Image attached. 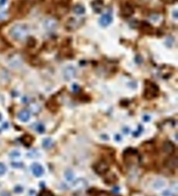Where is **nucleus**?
I'll list each match as a JSON object with an SVG mask.
<instances>
[{
	"instance_id": "nucleus-22",
	"label": "nucleus",
	"mask_w": 178,
	"mask_h": 196,
	"mask_svg": "<svg viewBox=\"0 0 178 196\" xmlns=\"http://www.w3.org/2000/svg\"><path fill=\"white\" fill-rule=\"evenodd\" d=\"M28 156L31 157V158H35V157H37L38 153L36 151H35V150H33V151H31L28 153Z\"/></svg>"
},
{
	"instance_id": "nucleus-23",
	"label": "nucleus",
	"mask_w": 178,
	"mask_h": 196,
	"mask_svg": "<svg viewBox=\"0 0 178 196\" xmlns=\"http://www.w3.org/2000/svg\"><path fill=\"white\" fill-rule=\"evenodd\" d=\"M163 196H172V193H171V192L169 190H166L164 191V192H163L162 194Z\"/></svg>"
},
{
	"instance_id": "nucleus-29",
	"label": "nucleus",
	"mask_w": 178,
	"mask_h": 196,
	"mask_svg": "<svg viewBox=\"0 0 178 196\" xmlns=\"http://www.w3.org/2000/svg\"><path fill=\"white\" fill-rule=\"evenodd\" d=\"M124 131H125V133H126V134H127V132H128V129H127V128H125V129H124ZM124 130H123V131H124Z\"/></svg>"
},
{
	"instance_id": "nucleus-6",
	"label": "nucleus",
	"mask_w": 178,
	"mask_h": 196,
	"mask_svg": "<svg viewBox=\"0 0 178 196\" xmlns=\"http://www.w3.org/2000/svg\"><path fill=\"white\" fill-rule=\"evenodd\" d=\"M94 169H95V170L97 171L98 173L102 174V173H106V172L109 169V165H108L107 163L102 161V162H100V163H98V165H95Z\"/></svg>"
},
{
	"instance_id": "nucleus-28",
	"label": "nucleus",
	"mask_w": 178,
	"mask_h": 196,
	"mask_svg": "<svg viewBox=\"0 0 178 196\" xmlns=\"http://www.w3.org/2000/svg\"><path fill=\"white\" fill-rule=\"evenodd\" d=\"M6 0H0V6H3L6 4Z\"/></svg>"
},
{
	"instance_id": "nucleus-21",
	"label": "nucleus",
	"mask_w": 178,
	"mask_h": 196,
	"mask_svg": "<svg viewBox=\"0 0 178 196\" xmlns=\"http://www.w3.org/2000/svg\"><path fill=\"white\" fill-rule=\"evenodd\" d=\"M10 156L12 158H18L20 156V153L19 151H13L10 153Z\"/></svg>"
},
{
	"instance_id": "nucleus-25",
	"label": "nucleus",
	"mask_w": 178,
	"mask_h": 196,
	"mask_svg": "<svg viewBox=\"0 0 178 196\" xmlns=\"http://www.w3.org/2000/svg\"><path fill=\"white\" fill-rule=\"evenodd\" d=\"M98 196H110L108 193H106V192H101L100 194L98 195Z\"/></svg>"
},
{
	"instance_id": "nucleus-20",
	"label": "nucleus",
	"mask_w": 178,
	"mask_h": 196,
	"mask_svg": "<svg viewBox=\"0 0 178 196\" xmlns=\"http://www.w3.org/2000/svg\"><path fill=\"white\" fill-rule=\"evenodd\" d=\"M6 172V167L3 163H0V175H4Z\"/></svg>"
},
{
	"instance_id": "nucleus-24",
	"label": "nucleus",
	"mask_w": 178,
	"mask_h": 196,
	"mask_svg": "<svg viewBox=\"0 0 178 196\" xmlns=\"http://www.w3.org/2000/svg\"><path fill=\"white\" fill-rule=\"evenodd\" d=\"M12 166L13 167H16V168H20V167H22V164H20V163H12Z\"/></svg>"
},
{
	"instance_id": "nucleus-30",
	"label": "nucleus",
	"mask_w": 178,
	"mask_h": 196,
	"mask_svg": "<svg viewBox=\"0 0 178 196\" xmlns=\"http://www.w3.org/2000/svg\"><path fill=\"white\" fill-rule=\"evenodd\" d=\"M1 119H2V115L0 114V120H1Z\"/></svg>"
},
{
	"instance_id": "nucleus-17",
	"label": "nucleus",
	"mask_w": 178,
	"mask_h": 196,
	"mask_svg": "<svg viewBox=\"0 0 178 196\" xmlns=\"http://www.w3.org/2000/svg\"><path fill=\"white\" fill-rule=\"evenodd\" d=\"M39 196H54V195L49 190H42L39 193Z\"/></svg>"
},
{
	"instance_id": "nucleus-16",
	"label": "nucleus",
	"mask_w": 178,
	"mask_h": 196,
	"mask_svg": "<svg viewBox=\"0 0 178 196\" xmlns=\"http://www.w3.org/2000/svg\"><path fill=\"white\" fill-rule=\"evenodd\" d=\"M164 185V183L161 180L156 181L154 183V187L155 188H162Z\"/></svg>"
},
{
	"instance_id": "nucleus-15",
	"label": "nucleus",
	"mask_w": 178,
	"mask_h": 196,
	"mask_svg": "<svg viewBox=\"0 0 178 196\" xmlns=\"http://www.w3.org/2000/svg\"><path fill=\"white\" fill-rule=\"evenodd\" d=\"M35 129H36V131L39 132V134H42L45 132V126H44L42 124H39L36 125V127H35Z\"/></svg>"
},
{
	"instance_id": "nucleus-19",
	"label": "nucleus",
	"mask_w": 178,
	"mask_h": 196,
	"mask_svg": "<svg viewBox=\"0 0 178 196\" xmlns=\"http://www.w3.org/2000/svg\"><path fill=\"white\" fill-rule=\"evenodd\" d=\"M73 177H74V174L71 171H67L66 173H65V178L68 181H71L72 180Z\"/></svg>"
},
{
	"instance_id": "nucleus-2",
	"label": "nucleus",
	"mask_w": 178,
	"mask_h": 196,
	"mask_svg": "<svg viewBox=\"0 0 178 196\" xmlns=\"http://www.w3.org/2000/svg\"><path fill=\"white\" fill-rule=\"evenodd\" d=\"M158 91V88L154 84L148 83V87H146L144 92V97L147 99H152L155 97L157 95V92Z\"/></svg>"
},
{
	"instance_id": "nucleus-26",
	"label": "nucleus",
	"mask_w": 178,
	"mask_h": 196,
	"mask_svg": "<svg viewBox=\"0 0 178 196\" xmlns=\"http://www.w3.org/2000/svg\"><path fill=\"white\" fill-rule=\"evenodd\" d=\"M144 121H146V122L149 121V120H150V116H144Z\"/></svg>"
},
{
	"instance_id": "nucleus-13",
	"label": "nucleus",
	"mask_w": 178,
	"mask_h": 196,
	"mask_svg": "<svg viewBox=\"0 0 178 196\" xmlns=\"http://www.w3.org/2000/svg\"><path fill=\"white\" fill-rule=\"evenodd\" d=\"M85 12V9L81 5H76L74 7V12L77 15H82Z\"/></svg>"
},
{
	"instance_id": "nucleus-12",
	"label": "nucleus",
	"mask_w": 178,
	"mask_h": 196,
	"mask_svg": "<svg viewBox=\"0 0 178 196\" xmlns=\"http://www.w3.org/2000/svg\"><path fill=\"white\" fill-rule=\"evenodd\" d=\"M122 13L126 17H128L134 13V9L130 6H125L122 9Z\"/></svg>"
},
{
	"instance_id": "nucleus-8",
	"label": "nucleus",
	"mask_w": 178,
	"mask_h": 196,
	"mask_svg": "<svg viewBox=\"0 0 178 196\" xmlns=\"http://www.w3.org/2000/svg\"><path fill=\"white\" fill-rule=\"evenodd\" d=\"M166 166L170 169H176L177 167V158L174 157L167 159L166 162Z\"/></svg>"
},
{
	"instance_id": "nucleus-4",
	"label": "nucleus",
	"mask_w": 178,
	"mask_h": 196,
	"mask_svg": "<svg viewBox=\"0 0 178 196\" xmlns=\"http://www.w3.org/2000/svg\"><path fill=\"white\" fill-rule=\"evenodd\" d=\"M75 75H76V70L72 66L67 67L65 71H64V76H65V78L67 80H70V79L73 78L75 76Z\"/></svg>"
},
{
	"instance_id": "nucleus-14",
	"label": "nucleus",
	"mask_w": 178,
	"mask_h": 196,
	"mask_svg": "<svg viewBox=\"0 0 178 196\" xmlns=\"http://www.w3.org/2000/svg\"><path fill=\"white\" fill-rule=\"evenodd\" d=\"M22 142L26 146H29L32 142V138L30 136L26 135L22 137Z\"/></svg>"
},
{
	"instance_id": "nucleus-11",
	"label": "nucleus",
	"mask_w": 178,
	"mask_h": 196,
	"mask_svg": "<svg viewBox=\"0 0 178 196\" xmlns=\"http://www.w3.org/2000/svg\"><path fill=\"white\" fill-rule=\"evenodd\" d=\"M45 26L48 29H54L55 26H57V22L53 18H49L45 21Z\"/></svg>"
},
{
	"instance_id": "nucleus-27",
	"label": "nucleus",
	"mask_w": 178,
	"mask_h": 196,
	"mask_svg": "<svg viewBox=\"0 0 178 196\" xmlns=\"http://www.w3.org/2000/svg\"><path fill=\"white\" fill-rule=\"evenodd\" d=\"M115 139L117 140V141H120L121 139H122V138H121V136L120 135H116L115 136Z\"/></svg>"
},
{
	"instance_id": "nucleus-18",
	"label": "nucleus",
	"mask_w": 178,
	"mask_h": 196,
	"mask_svg": "<svg viewBox=\"0 0 178 196\" xmlns=\"http://www.w3.org/2000/svg\"><path fill=\"white\" fill-rule=\"evenodd\" d=\"M51 143H52V142H51V139H44L43 143H42V145H43V146L45 147V148H49V147L51 146Z\"/></svg>"
},
{
	"instance_id": "nucleus-9",
	"label": "nucleus",
	"mask_w": 178,
	"mask_h": 196,
	"mask_svg": "<svg viewBox=\"0 0 178 196\" xmlns=\"http://www.w3.org/2000/svg\"><path fill=\"white\" fill-rule=\"evenodd\" d=\"M163 149H164V151L165 153H168V154H170V153H172L174 150V146L171 142H166V143L164 144L163 146Z\"/></svg>"
},
{
	"instance_id": "nucleus-7",
	"label": "nucleus",
	"mask_w": 178,
	"mask_h": 196,
	"mask_svg": "<svg viewBox=\"0 0 178 196\" xmlns=\"http://www.w3.org/2000/svg\"><path fill=\"white\" fill-rule=\"evenodd\" d=\"M112 22V17L111 15H109V14L103 15L100 18V24L102 26H108Z\"/></svg>"
},
{
	"instance_id": "nucleus-3",
	"label": "nucleus",
	"mask_w": 178,
	"mask_h": 196,
	"mask_svg": "<svg viewBox=\"0 0 178 196\" xmlns=\"http://www.w3.org/2000/svg\"><path fill=\"white\" fill-rule=\"evenodd\" d=\"M87 185H88V183H87L86 181L83 178H79V179L74 181V183L71 185V188L74 190H81V189L85 188Z\"/></svg>"
},
{
	"instance_id": "nucleus-10",
	"label": "nucleus",
	"mask_w": 178,
	"mask_h": 196,
	"mask_svg": "<svg viewBox=\"0 0 178 196\" xmlns=\"http://www.w3.org/2000/svg\"><path fill=\"white\" fill-rule=\"evenodd\" d=\"M19 120L22 122H27L30 119V113L28 110H22L19 114Z\"/></svg>"
},
{
	"instance_id": "nucleus-5",
	"label": "nucleus",
	"mask_w": 178,
	"mask_h": 196,
	"mask_svg": "<svg viewBox=\"0 0 178 196\" xmlns=\"http://www.w3.org/2000/svg\"><path fill=\"white\" fill-rule=\"evenodd\" d=\"M31 171H32V173L33 174L35 175V176L39 177L42 175L44 173V169L42 168L41 165H39L38 163H35L33 165H31Z\"/></svg>"
},
{
	"instance_id": "nucleus-1",
	"label": "nucleus",
	"mask_w": 178,
	"mask_h": 196,
	"mask_svg": "<svg viewBox=\"0 0 178 196\" xmlns=\"http://www.w3.org/2000/svg\"><path fill=\"white\" fill-rule=\"evenodd\" d=\"M9 33L16 41H24L29 35V28L23 24H18L10 29Z\"/></svg>"
}]
</instances>
